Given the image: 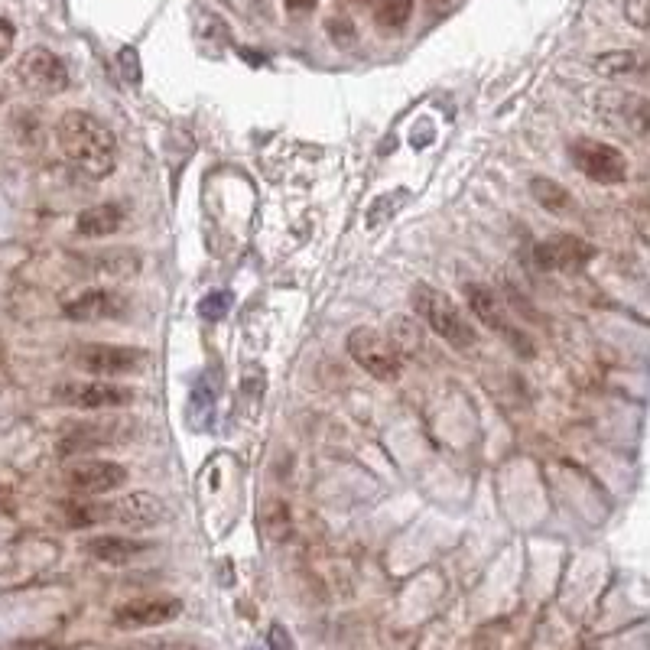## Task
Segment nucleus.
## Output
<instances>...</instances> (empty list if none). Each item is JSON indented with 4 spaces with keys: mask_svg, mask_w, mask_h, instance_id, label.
Wrapping results in <instances>:
<instances>
[{
    "mask_svg": "<svg viewBox=\"0 0 650 650\" xmlns=\"http://www.w3.org/2000/svg\"><path fill=\"white\" fill-rule=\"evenodd\" d=\"M121 62H124V75L130 82H140V72H137V52L134 49H121Z\"/></svg>",
    "mask_w": 650,
    "mask_h": 650,
    "instance_id": "b1692460",
    "label": "nucleus"
},
{
    "mask_svg": "<svg viewBox=\"0 0 650 650\" xmlns=\"http://www.w3.org/2000/svg\"><path fill=\"white\" fill-rule=\"evenodd\" d=\"M59 147L91 179H108L117 166V137L88 111H65L56 127Z\"/></svg>",
    "mask_w": 650,
    "mask_h": 650,
    "instance_id": "f257e3e1",
    "label": "nucleus"
},
{
    "mask_svg": "<svg viewBox=\"0 0 650 650\" xmlns=\"http://www.w3.org/2000/svg\"><path fill=\"white\" fill-rule=\"evenodd\" d=\"M121 225H124V208L117 202L91 205L75 215V231L82 238H108V234L121 231Z\"/></svg>",
    "mask_w": 650,
    "mask_h": 650,
    "instance_id": "dca6fc26",
    "label": "nucleus"
},
{
    "mask_svg": "<svg viewBox=\"0 0 650 650\" xmlns=\"http://www.w3.org/2000/svg\"><path fill=\"white\" fill-rule=\"evenodd\" d=\"M13 39H17V33H13V23L0 17V62H4L10 56V49H13Z\"/></svg>",
    "mask_w": 650,
    "mask_h": 650,
    "instance_id": "5701e85b",
    "label": "nucleus"
},
{
    "mask_svg": "<svg viewBox=\"0 0 650 650\" xmlns=\"http://www.w3.org/2000/svg\"><path fill=\"white\" fill-rule=\"evenodd\" d=\"M134 420H121V416H98V420H78L62 426L59 455L72 459V455H85L91 449L117 446V442L134 439Z\"/></svg>",
    "mask_w": 650,
    "mask_h": 650,
    "instance_id": "20e7f679",
    "label": "nucleus"
},
{
    "mask_svg": "<svg viewBox=\"0 0 650 650\" xmlns=\"http://www.w3.org/2000/svg\"><path fill=\"white\" fill-rule=\"evenodd\" d=\"M267 644H270V650H296V644H293V634L286 631L283 624H273L270 634H267Z\"/></svg>",
    "mask_w": 650,
    "mask_h": 650,
    "instance_id": "412c9836",
    "label": "nucleus"
},
{
    "mask_svg": "<svg viewBox=\"0 0 650 650\" xmlns=\"http://www.w3.org/2000/svg\"><path fill=\"white\" fill-rule=\"evenodd\" d=\"M20 78L26 82V88L39 91V95H59L69 85V69L65 62L49 49H30L20 59Z\"/></svg>",
    "mask_w": 650,
    "mask_h": 650,
    "instance_id": "f8f14e48",
    "label": "nucleus"
},
{
    "mask_svg": "<svg viewBox=\"0 0 650 650\" xmlns=\"http://www.w3.org/2000/svg\"><path fill=\"white\" fill-rule=\"evenodd\" d=\"M413 309L420 312L429 329H433L442 342H449L452 348L465 351V348H472L478 342L475 329L468 325V319L459 312V306H455L442 290H436V286L416 283L413 286Z\"/></svg>",
    "mask_w": 650,
    "mask_h": 650,
    "instance_id": "f03ea898",
    "label": "nucleus"
},
{
    "mask_svg": "<svg viewBox=\"0 0 650 650\" xmlns=\"http://www.w3.org/2000/svg\"><path fill=\"white\" fill-rule=\"evenodd\" d=\"M572 163L579 166V173H585L592 182H602V186H618V182L628 179V160L624 153L608 147V143L598 140H576L569 147Z\"/></svg>",
    "mask_w": 650,
    "mask_h": 650,
    "instance_id": "0eeeda50",
    "label": "nucleus"
},
{
    "mask_svg": "<svg viewBox=\"0 0 650 650\" xmlns=\"http://www.w3.org/2000/svg\"><path fill=\"white\" fill-rule=\"evenodd\" d=\"M62 407L85 410V413H114L134 403V390L111 384V381H65L52 390Z\"/></svg>",
    "mask_w": 650,
    "mask_h": 650,
    "instance_id": "423d86ee",
    "label": "nucleus"
},
{
    "mask_svg": "<svg viewBox=\"0 0 650 650\" xmlns=\"http://www.w3.org/2000/svg\"><path fill=\"white\" fill-rule=\"evenodd\" d=\"M65 481H69V488L75 494H82V498H98V494L117 491L124 485L127 468L117 462H108V459H85L65 472Z\"/></svg>",
    "mask_w": 650,
    "mask_h": 650,
    "instance_id": "9d476101",
    "label": "nucleus"
},
{
    "mask_svg": "<svg viewBox=\"0 0 650 650\" xmlns=\"http://www.w3.org/2000/svg\"><path fill=\"white\" fill-rule=\"evenodd\" d=\"M595 69L605 75H628L637 69V56L634 52H608V56L595 59Z\"/></svg>",
    "mask_w": 650,
    "mask_h": 650,
    "instance_id": "aec40b11",
    "label": "nucleus"
},
{
    "mask_svg": "<svg viewBox=\"0 0 650 650\" xmlns=\"http://www.w3.org/2000/svg\"><path fill=\"white\" fill-rule=\"evenodd\" d=\"M462 290H465V299H468V309H472L475 316L488 325V329H494L501 338H507V342H511L517 351H524L527 358L533 355L530 338H527L524 332H520V329H514V322L507 319V312H504V306H501V299L494 296L491 286H485V283H465Z\"/></svg>",
    "mask_w": 650,
    "mask_h": 650,
    "instance_id": "6e6552de",
    "label": "nucleus"
},
{
    "mask_svg": "<svg viewBox=\"0 0 650 650\" xmlns=\"http://www.w3.org/2000/svg\"><path fill=\"white\" fill-rule=\"evenodd\" d=\"M595 257V247L572 234H559L537 244V264L546 270H582Z\"/></svg>",
    "mask_w": 650,
    "mask_h": 650,
    "instance_id": "ddd939ff",
    "label": "nucleus"
},
{
    "mask_svg": "<svg viewBox=\"0 0 650 650\" xmlns=\"http://www.w3.org/2000/svg\"><path fill=\"white\" fill-rule=\"evenodd\" d=\"M647 4L650 0H628V4H624V17H628L637 30H644L647 26Z\"/></svg>",
    "mask_w": 650,
    "mask_h": 650,
    "instance_id": "4be33fe9",
    "label": "nucleus"
},
{
    "mask_svg": "<svg viewBox=\"0 0 650 650\" xmlns=\"http://www.w3.org/2000/svg\"><path fill=\"white\" fill-rule=\"evenodd\" d=\"M221 312H225V293H218V296H212V299H205L202 316H208V319H218Z\"/></svg>",
    "mask_w": 650,
    "mask_h": 650,
    "instance_id": "393cba45",
    "label": "nucleus"
},
{
    "mask_svg": "<svg viewBox=\"0 0 650 650\" xmlns=\"http://www.w3.org/2000/svg\"><path fill=\"white\" fill-rule=\"evenodd\" d=\"M127 299L117 290H88L82 296H75L72 303H65V316L75 322H104V319H121L127 312Z\"/></svg>",
    "mask_w": 650,
    "mask_h": 650,
    "instance_id": "4468645a",
    "label": "nucleus"
},
{
    "mask_svg": "<svg viewBox=\"0 0 650 650\" xmlns=\"http://www.w3.org/2000/svg\"><path fill=\"white\" fill-rule=\"evenodd\" d=\"M429 4H436V0H429Z\"/></svg>",
    "mask_w": 650,
    "mask_h": 650,
    "instance_id": "bb28decb",
    "label": "nucleus"
},
{
    "mask_svg": "<svg viewBox=\"0 0 650 650\" xmlns=\"http://www.w3.org/2000/svg\"><path fill=\"white\" fill-rule=\"evenodd\" d=\"M530 195L537 199L540 208H546V212H556V215L569 212V205H572V195L559 186L556 179H543V176L530 179Z\"/></svg>",
    "mask_w": 650,
    "mask_h": 650,
    "instance_id": "f3484780",
    "label": "nucleus"
},
{
    "mask_svg": "<svg viewBox=\"0 0 650 650\" xmlns=\"http://www.w3.org/2000/svg\"><path fill=\"white\" fill-rule=\"evenodd\" d=\"M104 507V520H114V524H124V527H156L160 520H166V504L163 498H156L150 491H130L124 498H117L111 504H101Z\"/></svg>",
    "mask_w": 650,
    "mask_h": 650,
    "instance_id": "9b49d317",
    "label": "nucleus"
},
{
    "mask_svg": "<svg viewBox=\"0 0 650 650\" xmlns=\"http://www.w3.org/2000/svg\"><path fill=\"white\" fill-rule=\"evenodd\" d=\"M95 267H98V273H108V277H134V273L140 270V257L130 254L127 247H114V251H108L104 257L95 260Z\"/></svg>",
    "mask_w": 650,
    "mask_h": 650,
    "instance_id": "6ab92c4d",
    "label": "nucleus"
},
{
    "mask_svg": "<svg viewBox=\"0 0 650 650\" xmlns=\"http://www.w3.org/2000/svg\"><path fill=\"white\" fill-rule=\"evenodd\" d=\"M413 17V0H377L374 7V23L381 30H400Z\"/></svg>",
    "mask_w": 650,
    "mask_h": 650,
    "instance_id": "a211bd4d",
    "label": "nucleus"
},
{
    "mask_svg": "<svg viewBox=\"0 0 650 650\" xmlns=\"http://www.w3.org/2000/svg\"><path fill=\"white\" fill-rule=\"evenodd\" d=\"M75 368L95 377H127L147 364V351L134 345H111V342H88L72 351Z\"/></svg>",
    "mask_w": 650,
    "mask_h": 650,
    "instance_id": "39448f33",
    "label": "nucleus"
},
{
    "mask_svg": "<svg viewBox=\"0 0 650 650\" xmlns=\"http://www.w3.org/2000/svg\"><path fill=\"white\" fill-rule=\"evenodd\" d=\"M182 615V602L173 595H156V598H134L114 608V624L121 631H140L156 628V624H169Z\"/></svg>",
    "mask_w": 650,
    "mask_h": 650,
    "instance_id": "1a4fd4ad",
    "label": "nucleus"
},
{
    "mask_svg": "<svg viewBox=\"0 0 650 650\" xmlns=\"http://www.w3.org/2000/svg\"><path fill=\"white\" fill-rule=\"evenodd\" d=\"M348 355L358 364L364 374H371L374 381H397L403 371V351L390 342V335L377 329H351L348 332Z\"/></svg>",
    "mask_w": 650,
    "mask_h": 650,
    "instance_id": "7ed1b4c3",
    "label": "nucleus"
},
{
    "mask_svg": "<svg viewBox=\"0 0 650 650\" xmlns=\"http://www.w3.org/2000/svg\"><path fill=\"white\" fill-rule=\"evenodd\" d=\"M147 550H150V543H143L137 537H111L108 533V537L88 540V556H95L98 563H108V566H127Z\"/></svg>",
    "mask_w": 650,
    "mask_h": 650,
    "instance_id": "2eb2a0df",
    "label": "nucleus"
},
{
    "mask_svg": "<svg viewBox=\"0 0 650 650\" xmlns=\"http://www.w3.org/2000/svg\"><path fill=\"white\" fill-rule=\"evenodd\" d=\"M283 4H286V10H293V13H306V10L316 7V0H283Z\"/></svg>",
    "mask_w": 650,
    "mask_h": 650,
    "instance_id": "a878e982",
    "label": "nucleus"
}]
</instances>
